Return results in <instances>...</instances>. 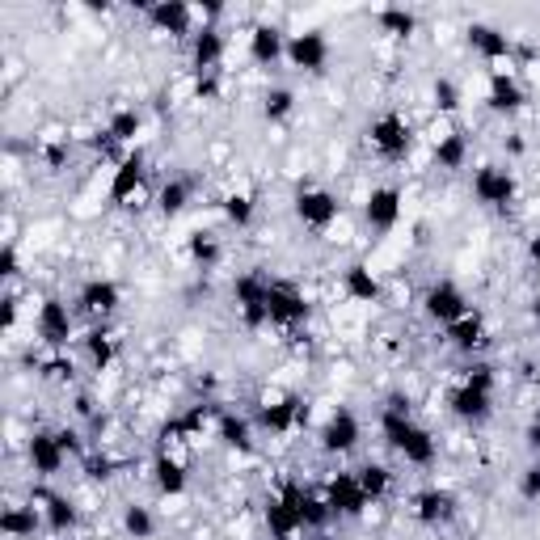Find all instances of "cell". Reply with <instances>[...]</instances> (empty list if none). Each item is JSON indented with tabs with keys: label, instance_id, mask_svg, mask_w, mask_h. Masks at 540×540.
Masks as SVG:
<instances>
[{
	"label": "cell",
	"instance_id": "cell-21",
	"mask_svg": "<svg viewBox=\"0 0 540 540\" xmlns=\"http://www.w3.org/2000/svg\"><path fill=\"white\" fill-rule=\"evenodd\" d=\"M486 106L494 114H519V110L528 106V89L519 85L511 72H494L490 85H486Z\"/></svg>",
	"mask_w": 540,
	"mask_h": 540
},
{
	"label": "cell",
	"instance_id": "cell-30",
	"mask_svg": "<svg viewBox=\"0 0 540 540\" xmlns=\"http://www.w3.org/2000/svg\"><path fill=\"white\" fill-rule=\"evenodd\" d=\"M448 342L456 346L460 355H473V351H481V346H486V321H481L477 313L460 317L456 325H448Z\"/></svg>",
	"mask_w": 540,
	"mask_h": 540
},
{
	"label": "cell",
	"instance_id": "cell-6",
	"mask_svg": "<svg viewBox=\"0 0 540 540\" xmlns=\"http://www.w3.org/2000/svg\"><path fill=\"white\" fill-rule=\"evenodd\" d=\"M300 498H304V486L287 481V486L266 503V528L275 540H292L304 524H300Z\"/></svg>",
	"mask_w": 540,
	"mask_h": 540
},
{
	"label": "cell",
	"instance_id": "cell-22",
	"mask_svg": "<svg viewBox=\"0 0 540 540\" xmlns=\"http://www.w3.org/2000/svg\"><path fill=\"white\" fill-rule=\"evenodd\" d=\"M148 178V169H144V152L135 148L127 152V157L119 161V169H114V178H110V203H127L140 195V186Z\"/></svg>",
	"mask_w": 540,
	"mask_h": 540
},
{
	"label": "cell",
	"instance_id": "cell-17",
	"mask_svg": "<svg viewBox=\"0 0 540 540\" xmlns=\"http://www.w3.org/2000/svg\"><path fill=\"white\" fill-rule=\"evenodd\" d=\"M465 43L473 47V55H481L486 64H503L515 55V43H511V34L507 30H498V26H486V22H473L465 30Z\"/></svg>",
	"mask_w": 540,
	"mask_h": 540
},
{
	"label": "cell",
	"instance_id": "cell-51",
	"mask_svg": "<svg viewBox=\"0 0 540 540\" xmlns=\"http://www.w3.org/2000/svg\"><path fill=\"white\" fill-rule=\"evenodd\" d=\"M13 321H17V296H5V317H0V325L13 330Z\"/></svg>",
	"mask_w": 540,
	"mask_h": 540
},
{
	"label": "cell",
	"instance_id": "cell-5",
	"mask_svg": "<svg viewBox=\"0 0 540 540\" xmlns=\"http://www.w3.org/2000/svg\"><path fill=\"white\" fill-rule=\"evenodd\" d=\"M422 308H427V317L435 321V325H456L460 317H469L473 308H469V296L460 292V287L452 283V279H439V283H431L427 287V296H422Z\"/></svg>",
	"mask_w": 540,
	"mask_h": 540
},
{
	"label": "cell",
	"instance_id": "cell-1",
	"mask_svg": "<svg viewBox=\"0 0 540 540\" xmlns=\"http://www.w3.org/2000/svg\"><path fill=\"white\" fill-rule=\"evenodd\" d=\"M380 435L384 443L405 456V465H414V469H431L435 465V456H439V443L427 427H418L414 414H410V397H401L393 393L389 401H384V410H380Z\"/></svg>",
	"mask_w": 540,
	"mask_h": 540
},
{
	"label": "cell",
	"instance_id": "cell-34",
	"mask_svg": "<svg viewBox=\"0 0 540 540\" xmlns=\"http://www.w3.org/2000/svg\"><path fill=\"white\" fill-rule=\"evenodd\" d=\"M81 342H85V355H89V363H93L98 372H106L110 363H114V338H110V330L93 325V330H89Z\"/></svg>",
	"mask_w": 540,
	"mask_h": 540
},
{
	"label": "cell",
	"instance_id": "cell-41",
	"mask_svg": "<svg viewBox=\"0 0 540 540\" xmlns=\"http://www.w3.org/2000/svg\"><path fill=\"white\" fill-rule=\"evenodd\" d=\"M123 532H127V536H135V540H148L152 532H157V524H152V511L131 503V507L123 511Z\"/></svg>",
	"mask_w": 540,
	"mask_h": 540
},
{
	"label": "cell",
	"instance_id": "cell-29",
	"mask_svg": "<svg viewBox=\"0 0 540 540\" xmlns=\"http://www.w3.org/2000/svg\"><path fill=\"white\" fill-rule=\"evenodd\" d=\"M152 481H157V490L161 494H182L186 490V465H182V460L178 456H169L165 448L157 452V460H152Z\"/></svg>",
	"mask_w": 540,
	"mask_h": 540
},
{
	"label": "cell",
	"instance_id": "cell-55",
	"mask_svg": "<svg viewBox=\"0 0 540 540\" xmlns=\"http://www.w3.org/2000/svg\"><path fill=\"white\" fill-rule=\"evenodd\" d=\"M528 258L540 266V237H532V241H528Z\"/></svg>",
	"mask_w": 540,
	"mask_h": 540
},
{
	"label": "cell",
	"instance_id": "cell-40",
	"mask_svg": "<svg viewBox=\"0 0 540 540\" xmlns=\"http://www.w3.org/2000/svg\"><path fill=\"white\" fill-rule=\"evenodd\" d=\"M190 258H195V266H203V270H211L220 262V241L211 237V233H190Z\"/></svg>",
	"mask_w": 540,
	"mask_h": 540
},
{
	"label": "cell",
	"instance_id": "cell-14",
	"mask_svg": "<svg viewBox=\"0 0 540 540\" xmlns=\"http://www.w3.org/2000/svg\"><path fill=\"white\" fill-rule=\"evenodd\" d=\"M144 13H148L152 30H161L169 38H195V13L182 0H152Z\"/></svg>",
	"mask_w": 540,
	"mask_h": 540
},
{
	"label": "cell",
	"instance_id": "cell-33",
	"mask_svg": "<svg viewBox=\"0 0 540 540\" xmlns=\"http://www.w3.org/2000/svg\"><path fill=\"white\" fill-rule=\"evenodd\" d=\"M190 195H195V186H190L186 178H173V182H165V186H161V195H157V207H161V216H165V220L182 216V211H186V203H190Z\"/></svg>",
	"mask_w": 540,
	"mask_h": 540
},
{
	"label": "cell",
	"instance_id": "cell-2",
	"mask_svg": "<svg viewBox=\"0 0 540 540\" xmlns=\"http://www.w3.org/2000/svg\"><path fill=\"white\" fill-rule=\"evenodd\" d=\"M448 410L460 422H473V427L494 414V368H490V363H477V368H469V376L448 393Z\"/></svg>",
	"mask_w": 540,
	"mask_h": 540
},
{
	"label": "cell",
	"instance_id": "cell-53",
	"mask_svg": "<svg viewBox=\"0 0 540 540\" xmlns=\"http://www.w3.org/2000/svg\"><path fill=\"white\" fill-rule=\"evenodd\" d=\"M195 93H199V98H216V81H211V76H199Z\"/></svg>",
	"mask_w": 540,
	"mask_h": 540
},
{
	"label": "cell",
	"instance_id": "cell-23",
	"mask_svg": "<svg viewBox=\"0 0 540 540\" xmlns=\"http://www.w3.org/2000/svg\"><path fill=\"white\" fill-rule=\"evenodd\" d=\"M211 418H220V410H216V405H207V401L190 405L186 414L169 418L165 427H161V443H165V448H169L173 439H195V435H203V431H207V422H211Z\"/></svg>",
	"mask_w": 540,
	"mask_h": 540
},
{
	"label": "cell",
	"instance_id": "cell-7",
	"mask_svg": "<svg viewBox=\"0 0 540 540\" xmlns=\"http://www.w3.org/2000/svg\"><path fill=\"white\" fill-rule=\"evenodd\" d=\"M321 452L325 456H346V452H355L359 448V439H363V427H359V418L355 410H346V405H338V410L321 422Z\"/></svg>",
	"mask_w": 540,
	"mask_h": 540
},
{
	"label": "cell",
	"instance_id": "cell-45",
	"mask_svg": "<svg viewBox=\"0 0 540 540\" xmlns=\"http://www.w3.org/2000/svg\"><path fill=\"white\" fill-rule=\"evenodd\" d=\"M519 494H524V503H540V465L524 469V477H519Z\"/></svg>",
	"mask_w": 540,
	"mask_h": 540
},
{
	"label": "cell",
	"instance_id": "cell-19",
	"mask_svg": "<svg viewBox=\"0 0 540 540\" xmlns=\"http://www.w3.org/2000/svg\"><path fill=\"white\" fill-rule=\"evenodd\" d=\"M26 460H30L34 477H55L68 465V456L60 448V439H55V431H34L30 443H26Z\"/></svg>",
	"mask_w": 540,
	"mask_h": 540
},
{
	"label": "cell",
	"instance_id": "cell-13",
	"mask_svg": "<svg viewBox=\"0 0 540 540\" xmlns=\"http://www.w3.org/2000/svg\"><path fill=\"white\" fill-rule=\"evenodd\" d=\"M266 296H270V279L266 275H241L233 283V300H237V313L249 330L266 325Z\"/></svg>",
	"mask_w": 540,
	"mask_h": 540
},
{
	"label": "cell",
	"instance_id": "cell-52",
	"mask_svg": "<svg viewBox=\"0 0 540 540\" xmlns=\"http://www.w3.org/2000/svg\"><path fill=\"white\" fill-rule=\"evenodd\" d=\"M76 414H81V418H98V410H93V397H89V393L76 397Z\"/></svg>",
	"mask_w": 540,
	"mask_h": 540
},
{
	"label": "cell",
	"instance_id": "cell-3",
	"mask_svg": "<svg viewBox=\"0 0 540 540\" xmlns=\"http://www.w3.org/2000/svg\"><path fill=\"white\" fill-rule=\"evenodd\" d=\"M368 140H372V148H376V157H384V161H405V157H410V148H414V127L405 123L397 110H389V114H380V119H372Z\"/></svg>",
	"mask_w": 540,
	"mask_h": 540
},
{
	"label": "cell",
	"instance_id": "cell-10",
	"mask_svg": "<svg viewBox=\"0 0 540 540\" xmlns=\"http://www.w3.org/2000/svg\"><path fill=\"white\" fill-rule=\"evenodd\" d=\"M338 195H330V190L321 186H304L296 195V220L308 228V233H325L334 220H338Z\"/></svg>",
	"mask_w": 540,
	"mask_h": 540
},
{
	"label": "cell",
	"instance_id": "cell-11",
	"mask_svg": "<svg viewBox=\"0 0 540 540\" xmlns=\"http://www.w3.org/2000/svg\"><path fill=\"white\" fill-rule=\"evenodd\" d=\"M258 427L266 435H292L308 427V405L300 397H279V401H262L258 405Z\"/></svg>",
	"mask_w": 540,
	"mask_h": 540
},
{
	"label": "cell",
	"instance_id": "cell-36",
	"mask_svg": "<svg viewBox=\"0 0 540 540\" xmlns=\"http://www.w3.org/2000/svg\"><path fill=\"white\" fill-rule=\"evenodd\" d=\"M334 519V511H330V503H325V494H313V490H304V498H300V524L304 528H325Z\"/></svg>",
	"mask_w": 540,
	"mask_h": 540
},
{
	"label": "cell",
	"instance_id": "cell-15",
	"mask_svg": "<svg viewBox=\"0 0 540 540\" xmlns=\"http://www.w3.org/2000/svg\"><path fill=\"white\" fill-rule=\"evenodd\" d=\"M363 220H368V228L376 237L393 233L397 220H401V190L397 186H376L368 203H363Z\"/></svg>",
	"mask_w": 540,
	"mask_h": 540
},
{
	"label": "cell",
	"instance_id": "cell-44",
	"mask_svg": "<svg viewBox=\"0 0 540 540\" xmlns=\"http://www.w3.org/2000/svg\"><path fill=\"white\" fill-rule=\"evenodd\" d=\"M114 469H119V460H110L106 452L85 456V473H89L93 481H110V477H114Z\"/></svg>",
	"mask_w": 540,
	"mask_h": 540
},
{
	"label": "cell",
	"instance_id": "cell-26",
	"mask_svg": "<svg viewBox=\"0 0 540 540\" xmlns=\"http://www.w3.org/2000/svg\"><path fill=\"white\" fill-rule=\"evenodd\" d=\"M342 292L351 296L355 304H376L380 300V279L372 275V266L351 262V266L342 270Z\"/></svg>",
	"mask_w": 540,
	"mask_h": 540
},
{
	"label": "cell",
	"instance_id": "cell-43",
	"mask_svg": "<svg viewBox=\"0 0 540 540\" xmlns=\"http://www.w3.org/2000/svg\"><path fill=\"white\" fill-rule=\"evenodd\" d=\"M431 98H435V106L443 114H456L460 110V89H456V81H448V76H439V81L431 85Z\"/></svg>",
	"mask_w": 540,
	"mask_h": 540
},
{
	"label": "cell",
	"instance_id": "cell-18",
	"mask_svg": "<svg viewBox=\"0 0 540 540\" xmlns=\"http://www.w3.org/2000/svg\"><path fill=\"white\" fill-rule=\"evenodd\" d=\"M456 511H460V503H456L452 490L431 486V490H418V494H414V519H418V524H427V528L452 524Z\"/></svg>",
	"mask_w": 540,
	"mask_h": 540
},
{
	"label": "cell",
	"instance_id": "cell-28",
	"mask_svg": "<svg viewBox=\"0 0 540 540\" xmlns=\"http://www.w3.org/2000/svg\"><path fill=\"white\" fill-rule=\"evenodd\" d=\"M465 161H469V135L465 131L439 135V140H435V169L456 173V169H465Z\"/></svg>",
	"mask_w": 540,
	"mask_h": 540
},
{
	"label": "cell",
	"instance_id": "cell-32",
	"mask_svg": "<svg viewBox=\"0 0 540 540\" xmlns=\"http://www.w3.org/2000/svg\"><path fill=\"white\" fill-rule=\"evenodd\" d=\"M0 532H5L9 540H30V536L38 532V511H34V503H30V507H26V503H9L5 515H0Z\"/></svg>",
	"mask_w": 540,
	"mask_h": 540
},
{
	"label": "cell",
	"instance_id": "cell-24",
	"mask_svg": "<svg viewBox=\"0 0 540 540\" xmlns=\"http://www.w3.org/2000/svg\"><path fill=\"white\" fill-rule=\"evenodd\" d=\"M220 60H224V34L216 26L195 30V38H190V68L199 76H211L220 68Z\"/></svg>",
	"mask_w": 540,
	"mask_h": 540
},
{
	"label": "cell",
	"instance_id": "cell-31",
	"mask_svg": "<svg viewBox=\"0 0 540 540\" xmlns=\"http://www.w3.org/2000/svg\"><path fill=\"white\" fill-rule=\"evenodd\" d=\"M34 503H43V519L55 536H64L76 528V507L68 503L64 494H34Z\"/></svg>",
	"mask_w": 540,
	"mask_h": 540
},
{
	"label": "cell",
	"instance_id": "cell-20",
	"mask_svg": "<svg viewBox=\"0 0 540 540\" xmlns=\"http://www.w3.org/2000/svg\"><path fill=\"white\" fill-rule=\"evenodd\" d=\"M119 304H123V292L114 279H85L81 292H76V308L89 317H110Z\"/></svg>",
	"mask_w": 540,
	"mask_h": 540
},
{
	"label": "cell",
	"instance_id": "cell-56",
	"mask_svg": "<svg viewBox=\"0 0 540 540\" xmlns=\"http://www.w3.org/2000/svg\"><path fill=\"white\" fill-rule=\"evenodd\" d=\"M532 321H536V325H540V292H536V296H532Z\"/></svg>",
	"mask_w": 540,
	"mask_h": 540
},
{
	"label": "cell",
	"instance_id": "cell-49",
	"mask_svg": "<svg viewBox=\"0 0 540 540\" xmlns=\"http://www.w3.org/2000/svg\"><path fill=\"white\" fill-rule=\"evenodd\" d=\"M89 148H93V152H102V157H110V152L119 148V140H114V135H110V127H102V131H93Z\"/></svg>",
	"mask_w": 540,
	"mask_h": 540
},
{
	"label": "cell",
	"instance_id": "cell-12",
	"mask_svg": "<svg viewBox=\"0 0 540 540\" xmlns=\"http://www.w3.org/2000/svg\"><path fill=\"white\" fill-rule=\"evenodd\" d=\"M287 64L308 72V76H321L325 64H330V38L321 30H304L287 38Z\"/></svg>",
	"mask_w": 540,
	"mask_h": 540
},
{
	"label": "cell",
	"instance_id": "cell-4",
	"mask_svg": "<svg viewBox=\"0 0 540 540\" xmlns=\"http://www.w3.org/2000/svg\"><path fill=\"white\" fill-rule=\"evenodd\" d=\"M308 300L296 283H283V279H270V296H266V321L279 325V330H296V325L308 321Z\"/></svg>",
	"mask_w": 540,
	"mask_h": 540
},
{
	"label": "cell",
	"instance_id": "cell-38",
	"mask_svg": "<svg viewBox=\"0 0 540 540\" xmlns=\"http://www.w3.org/2000/svg\"><path fill=\"white\" fill-rule=\"evenodd\" d=\"M110 135L119 144H127V140H135V135H140V127H144V119H140V110H131V106H123V110H114L110 114Z\"/></svg>",
	"mask_w": 540,
	"mask_h": 540
},
{
	"label": "cell",
	"instance_id": "cell-16",
	"mask_svg": "<svg viewBox=\"0 0 540 540\" xmlns=\"http://www.w3.org/2000/svg\"><path fill=\"white\" fill-rule=\"evenodd\" d=\"M325 503H330L334 519H355L368 507V494H363L355 473H338V477H330V486H325Z\"/></svg>",
	"mask_w": 540,
	"mask_h": 540
},
{
	"label": "cell",
	"instance_id": "cell-50",
	"mask_svg": "<svg viewBox=\"0 0 540 540\" xmlns=\"http://www.w3.org/2000/svg\"><path fill=\"white\" fill-rule=\"evenodd\" d=\"M0 279H17V249H13V241L0 249Z\"/></svg>",
	"mask_w": 540,
	"mask_h": 540
},
{
	"label": "cell",
	"instance_id": "cell-35",
	"mask_svg": "<svg viewBox=\"0 0 540 540\" xmlns=\"http://www.w3.org/2000/svg\"><path fill=\"white\" fill-rule=\"evenodd\" d=\"M355 477H359V486H363V494H368V503H380L384 494L393 490V473L384 469V465H363V469H355Z\"/></svg>",
	"mask_w": 540,
	"mask_h": 540
},
{
	"label": "cell",
	"instance_id": "cell-46",
	"mask_svg": "<svg viewBox=\"0 0 540 540\" xmlns=\"http://www.w3.org/2000/svg\"><path fill=\"white\" fill-rule=\"evenodd\" d=\"M43 161H47V169H64V165H68V140L47 144V148H43Z\"/></svg>",
	"mask_w": 540,
	"mask_h": 540
},
{
	"label": "cell",
	"instance_id": "cell-54",
	"mask_svg": "<svg viewBox=\"0 0 540 540\" xmlns=\"http://www.w3.org/2000/svg\"><path fill=\"white\" fill-rule=\"evenodd\" d=\"M528 448H532V452L540 456V418H536L532 427H528Z\"/></svg>",
	"mask_w": 540,
	"mask_h": 540
},
{
	"label": "cell",
	"instance_id": "cell-39",
	"mask_svg": "<svg viewBox=\"0 0 540 540\" xmlns=\"http://www.w3.org/2000/svg\"><path fill=\"white\" fill-rule=\"evenodd\" d=\"M292 110H296V93H292V89H270L266 98H262V114H266V123H283Z\"/></svg>",
	"mask_w": 540,
	"mask_h": 540
},
{
	"label": "cell",
	"instance_id": "cell-37",
	"mask_svg": "<svg viewBox=\"0 0 540 540\" xmlns=\"http://www.w3.org/2000/svg\"><path fill=\"white\" fill-rule=\"evenodd\" d=\"M376 26H380L384 34H393V38H410V34L418 30V17H414L410 9H380V13H376Z\"/></svg>",
	"mask_w": 540,
	"mask_h": 540
},
{
	"label": "cell",
	"instance_id": "cell-8",
	"mask_svg": "<svg viewBox=\"0 0 540 540\" xmlns=\"http://www.w3.org/2000/svg\"><path fill=\"white\" fill-rule=\"evenodd\" d=\"M34 330H38V338H43V346H51L55 355L68 351V342H72V313H68V304L60 296H47L43 304H38Z\"/></svg>",
	"mask_w": 540,
	"mask_h": 540
},
{
	"label": "cell",
	"instance_id": "cell-42",
	"mask_svg": "<svg viewBox=\"0 0 540 540\" xmlns=\"http://www.w3.org/2000/svg\"><path fill=\"white\" fill-rule=\"evenodd\" d=\"M224 220L237 224V228H249L254 224V199L249 195H228L224 199Z\"/></svg>",
	"mask_w": 540,
	"mask_h": 540
},
{
	"label": "cell",
	"instance_id": "cell-47",
	"mask_svg": "<svg viewBox=\"0 0 540 540\" xmlns=\"http://www.w3.org/2000/svg\"><path fill=\"white\" fill-rule=\"evenodd\" d=\"M55 439H60V448H64V456H85V443H81V435H76L72 427H64V431H55Z\"/></svg>",
	"mask_w": 540,
	"mask_h": 540
},
{
	"label": "cell",
	"instance_id": "cell-9",
	"mask_svg": "<svg viewBox=\"0 0 540 540\" xmlns=\"http://www.w3.org/2000/svg\"><path fill=\"white\" fill-rule=\"evenodd\" d=\"M473 199L481 207H498V211H507L515 203V173L503 169V165H481L473 173Z\"/></svg>",
	"mask_w": 540,
	"mask_h": 540
},
{
	"label": "cell",
	"instance_id": "cell-27",
	"mask_svg": "<svg viewBox=\"0 0 540 540\" xmlns=\"http://www.w3.org/2000/svg\"><path fill=\"white\" fill-rule=\"evenodd\" d=\"M216 435H220L224 448H233V452H254V427H249V418H241V414H233V410H220Z\"/></svg>",
	"mask_w": 540,
	"mask_h": 540
},
{
	"label": "cell",
	"instance_id": "cell-48",
	"mask_svg": "<svg viewBox=\"0 0 540 540\" xmlns=\"http://www.w3.org/2000/svg\"><path fill=\"white\" fill-rule=\"evenodd\" d=\"M43 376L47 380H72V363L64 355H55L51 363H43Z\"/></svg>",
	"mask_w": 540,
	"mask_h": 540
},
{
	"label": "cell",
	"instance_id": "cell-25",
	"mask_svg": "<svg viewBox=\"0 0 540 540\" xmlns=\"http://www.w3.org/2000/svg\"><path fill=\"white\" fill-rule=\"evenodd\" d=\"M249 60L258 68H275L279 60H287V38L279 26H254L249 30Z\"/></svg>",
	"mask_w": 540,
	"mask_h": 540
}]
</instances>
